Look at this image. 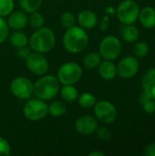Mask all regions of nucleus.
Segmentation results:
<instances>
[{
	"label": "nucleus",
	"instance_id": "obj_10",
	"mask_svg": "<svg viewBox=\"0 0 155 156\" xmlns=\"http://www.w3.org/2000/svg\"><path fill=\"white\" fill-rule=\"evenodd\" d=\"M26 68L30 72L35 75L42 76L45 75L48 70V62L45 56L39 52H33L27 56L26 58Z\"/></svg>",
	"mask_w": 155,
	"mask_h": 156
},
{
	"label": "nucleus",
	"instance_id": "obj_21",
	"mask_svg": "<svg viewBox=\"0 0 155 156\" xmlns=\"http://www.w3.org/2000/svg\"><path fill=\"white\" fill-rule=\"evenodd\" d=\"M100 62L101 56L98 52H90L87 54L83 58V64L89 69H94L98 68Z\"/></svg>",
	"mask_w": 155,
	"mask_h": 156
},
{
	"label": "nucleus",
	"instance_id": "obj_9",
	"mask_svg": "<svg viewBox=\"0 0 155 156\" xmlns=\"http://www.w3.org/2000/svg\"><path fill=\"white\" fill-rule=\"evenodd\" d=\"M34 90V84L32 81L25 77H17L14 79L10 84V90L12 94L20 100L28 99Z\"/></svg>",
	"mask_w": 155,
	"mask_h": 156
},
{
	"label": "nucleus",
	"instance_id": "obj_12",
	"mask_svg": "<svg viewBox=\"0 0 155 156\" xmlns=\"http://www.w3.org/2000/svg\"><path fill=\"white\" fill-rule=\"evenodd\" d=\"M97 128L98 122L95 117L90 115L81 116L75 122V129L81 135H90L96 132Z\"/></svg>",
	"mask_w": 155,
	"mask_h": 156
},
{
	"label": "nucleus",
	"instance_id": "obj_3",
	"mask_svg": "<svg viewBox=\"0 0 155 156\" xmlns=\"http://www.w3.org/2000/svg\"><path fill=\"white\" fill-rule=\"evenodd\" d=\"M59 83L58 77L45 75L35 82L33 93L40 100L49 101L55 98L59 92Z\"/></svg>",
	"mask_w": 155,
	"mask_h": 156
},
{
	"label": "nucleus",
	"instance_id": "obj_38",
	"mask_svg": "<svg viewBox=\"0 0 155 156\" xmlns=\"http://www.w3.org/2000/svg\"><path fill=\"white\" fill-rule=\"evenodd\" d=\"M89 156H105V154L100 151H93L89 154Z\"/></svg>",
	"mask_w": 155,
	"mask_h": 156
},
{
	"label": "nucleus",
	"instance_id": "obj_31",
	"mask_svg": "<svg viewBox=\"0 0 155 156\" xmlns=\"http://www.w3.org/2000/svg\"><path fill=\"white\" fill-rule=\"evenodd\" d=\"M96 135L97 137L101 140V141H108L111 139V133L110 132V130L106 127H100V128H97L96 130Z\"/></svg>",
	"mask_w": 155,
	"mask_h": 156
},
{
	"label": "nucleus",
	"instance_id": "obj_22",
	"mask_svg": "<svg viewBox=\"0 0 155 156\" xmlns=\"http://www.w3.org/2000/svg\"><path fill=\"white\" fill-rule=\"evenodd\" d=\"M67 112V105L61 101H55L48 105V114L53 117H61Z\"/></svg>",
	"mask_w": 155,
	"mask_h": 156
},
{
	"label": "nucleus",
	"instance_id": "obj_25",
	"mask_svg": "<svg viewBox=\"0 0 155 156\" xmlns=\"http://www.w3.org/2000/svg\"><path fill=\"white\" fill-rule=\"evenodd\" d=\"M28 23L30 24V26L33 28H40L44 26L45 24V18L44 16L40 13H38L37 11H35L33 13H31L30 16L28 17Z\"/></svg>",
	"mask_w": 155,
	"mask_h": 156
},
{
	"label": "nucleus",
	"instance_id": "obj_20",
	"mask_svg": "<svg viewBox=\"0 0 155 156\" xmlns=\"http://www.w3.org/2000/svg\"><path fill=\"white\" fill-rule=\"evenodd\" d=\"M60 95L65 101L72 102L78 99L79 92L73 85H63L60 89Z\"/></svg>",
	"mask_w": 155,
	"mask_h": 156
},
{
	"label": "nucleus",
	"instance_id": "obj_29",
	"mask_svg": "<svg viewBox=\"0 0 155 156\" xmlns=\"http://www.w3.org/2000/svg\"><path fill=\"white\" fill-rule=\"evenodd\" d=\"M8 32L9 27L7 25V22L2 16H0V44L6 40V38L8 37Z\"/></svg>",
	"mask_w": 155,
	"mask_h": 156
},
{
	"label": "nucleus",
	"instance_id": "obj_13",
	"mask_svg": "<svg viewBox=\"0 0 155 156\" xmlns=\"http://www.w3.org/2000/svg\"><path fill=\"white\" fill-rule=\"evenodd\" d=\"M28 23V17L24 11H12L8 15L7 25L14 30H21Z\"/></svg>",
	"mask_w": 155,
	"mask_h": 156
},
{
	"label": "nucleus",
	"instance_id": "obj_35",
	"mask_svg": "<svg viewBox=\"0 0 155 156\" xmlns=\"http://www.w3.org/2000/svg\"><path fill=\"white\" fill-rule=\"evenodd\" d=\"M150 100H152L151 96H150L146 91L143 90V92L141 93V95H140V97H139V102L143 105V103H145L146 101H150Z\"/></svg>",
	"mask_w": 155,
	"mask_h": 156
},
{
	"label": "nucleus",
	"instance_id": "obj_15",
	"mask_svg": "<svg viewBox=\"0 0 155 156\" xmlns=\"http://www.w3.org/2000/svg\"><path fill=\"white\" fill-rule=\"evenodd\" d=\"M138 19L142 26L145 28H153L155 27V8L152 6H145L140 9Z\"/></svg>",
	"mask_w": 155,
	"mask_h": 156
},
{
	"label": "nucleus",
	"instance_id": "obj_6",
	"mask_svg": "<svg viewBox=\"0 0 155 156\" xmlns=\"http://www.w3.org/2000/svg\"><path fill=\"white\" fill-rule=\"evenodd\" d=\"M25 117L30 122H38L48 114V105L40 99L29 100L24 106Z\"/></svg>",
	"mask_w": 155,
	"mask_h": 156
},
{
	"label": "nucleus",
	"instance_id": "obj_34",
	"mask_svg": "<svg viewBox=\"0 0 155 156\" xmlns=\"http://www.w3.org/2000/svg\"><path fill=\"white\" fill-rule=\"evenodd\" d=\"M17 54H18V56L21 58H25L26 59L27 58V56L30 54V51H29V48L26 46H25V47L17 48Z\"/></svg>",
	"mask_w": 155,
	"mask_h": 156
},
{
	"label": "nucleus",
	"instance_id": "obj_32",
	"mask_svg": "<svg viewBox=\"0 0 155 156\" xmlns=\"http://www.w3.org/2000/svg\"><path fill=\"white\" fill-rule=\"evenodd\" d=\"M143 108L146 113L153 114L155 112V100H150L143 104Z\"/></svg>",
	"mask_w": 155,
	"mask_h": 156
},
{
	"label": "nucleus",
	"instance_id": "obj_5",
	"mask_svg": "<svg viewBox=\"0 0 155 156\" xmlns=\"http://www.w3.org/2000/svg\"><path fill=\"white\" fill-rule=\"evenodd\" d=\"M82 76V69L76 62H67L58 70V79L62 85H74Z\"/></svg>",
	"mask_w": 155,
	"mask_h": 156
},
{
	"label": "nucleus",
	"instance_id": "obj_37",
	"mask_svg": "<svg viewBox=\"0 0 155 156\" xmlns=\"http://www.w3.org/2000/svg\"><path fill=\"white\" fill-rule=\"evenodd\" d=\"M106 13H107L108 15H113V14L116 13V9H115L113 6H108V7L106 8Z\"/></svg>",
	"mask_w": 155,
	"mask_h": 156
},
{
	"label": "nucleus",
	"instance_id": "obj_24",
	"mask_svg": "<svg viewBox=\"0 0 155 156\" xmlns=\"http://www.w3.org/2000/svg\"><path fill=\"white\" fill-rule=\"evenodd\" d=\"M77 100L79 101V106H81L82 108H85V109H89V108L93 107L94 104L97 102L96 97L93 94L90 93V92L82 93L81 95H79L78 97Z\"/></svg>",
	"mask_w": 155,
	"mask_h": 156
},
{
	"label": "nucleus",
	"instance_id": "obj_16",
	"mask_svg": "<svg viewBox=\"0 0 155 156\" xmlns=\"http://www.w3.org/2000/svg\"><path fill=\"white\" fill-rule=\"evenodd\" d=\"M98 68L100 76L105 80H111L117 76V67L111 60L101 61Z\"/></svg>",
	"mask_w": 155,
	"mask_h": 156
},
{
	"label": "nucleus",
	"instance_id": "obj_26",
	"mask_svg": "<svg viewBox=\"0 0 155 156\" xmlns=\"http://www.w3.org/2000/svg\"><path fill=\"white\" fill-rule=\"evenodd\" d=\"M149 45L144 41L137 42L133 47V53L137 58H144L149 53Z\"/></svg>",
	"mask_w": 155,
	"mask_h": 156
},
{
	"label": "nucleus",
	"instance_id": "obj_17",
	"mask_svg": "<svg viewBox=\"0 0 155 156\" xmlns=\"http://www.w3.org/2000/svg\"><path fill=\"white\" fill-rule=\"evenodd\" d=\"M143 90L146 91L153 100H155V68L149 69L142 80Z\"/></svg>",
	"mask_w": 155,
	"mask_h": 156
},
{
	"label": "nucleus",
	"instance_id": "obj_1",
	"mask_svg": "<svg viewBox=\"0 0 155 156\" xmlns=\"http://www.w3.org/2000/svg\"><path fill=\"white\" fill-rule=\"evenodd\" d=\"M88 44L89 35L81 27H69L63 36V46L69 53H80L87 48Z\"/></svg>",
	"mask_w": 155,
	"mask_h": 156
},
{
	"label": "nucleus",
	"instance_id": "obj_19",
	"mask_svg": "<svg viewBox=\"0 0 155 156\" xmlns=\"http://www.w3.org/2000/svg\"><path fill=\"white\" fill-rule=\"evenodd\" d=\"M8 39H9L10 44L16 48L27 46V44H28L27 37L23 32H21L20 30H16L15 32H13L9 36Z\"/></svg>",
	"mask_w": 155,
	"mask_h": 156
},
{
	"label": "nucleus",
	"instance_id": "obj_11",
	"mask_svg": "<svg viewBox=\"0 0 155 156\" xmlns=\"http://www.w3.org/2000/svg\"><path fill=\"white\" fill-rule=\"evenodd\" d=\"M140 68V64L136 57L128 56L123 58L117 66V74L125 80L133 78Z\"/></svg>",
	"mask_w": 155,
	"mask_h": 156
},
{
	"label": "nucleus",
	"instance_id": "obj_27",
	"mask_svg": "<svg viewBox=\"0 0 155 156\" xmlns=\"http://www.w3.org/2000/svg\"><path fill=\"white\" fill-rule=\"evenodd\" d=\"M60 23L62 25L63 27L65 28H69V27H72L75 26V23H76V17L74 16V14H72L71 12H64L62 15H61V17H60Z\"/></svg>",
	"mask_w": 155,
	"mask_h": 156
},
{
	"label": "nucleus",
	"instance_id": "obj_30",
	"mask_svg": "<svg viewBox=\"0 0 155 156\" xmlns=\"http://www.w3.org/2000/svg\"><path fill=\"white\" fill-rule=\"evenodd\" d=\"M11 154V146L8 141L0 136V156H8Z\"/></svg>",
	"mask_w": 155,
	"mask_h": 156
},
{
	"label": "nucleus",
	"instance_id": "obj_8",
	"mask_svg": "<svg viewBox=\"0 0 155 156\" xmlns=\"http://www.w3.org/2000/svg\"><path fill=\"white\" fill-rule=\"evenodd\" d=\"M94 114L100 122L110 124L116 121L118 112L113 103L109 101H100L94 104Z\"/></svg>",
	"mask_w": 155,
	"mask_h": 156
},
{
	"label": "nucleus",
	"instance_id": "obj_36",
	"mask_svg": "<svg viewBox=\"0 0 155 156\" xmlns=\"http://www.w3.org/2000/svg\"><path fill=\"white\" fill-rule=\"evenodd\" d=\"M109 21H110L109 16H105L102 18L101 22H100V28L101 30H106V29L108 28V26H109Z\"/></svg>",
	"mask_w": 155,
	"mask_h": 156
},
{
	"label": "nucleus",
	"instance_id": "obj_4",
	"mask_svg": "<svg viewBox=\"0 0 155 156\" xmlns=\"http://www.w3.org/2000/svg\"><path fill=\"white\" fill-rule=\"evenodd\" d=\"M140 7L134 0H123L116 9L118 19L123 25L134 24L139 16Z\"/></svg>",
	"mask_w": 155,
	"mask_h": 156
},
{
	"label": "nucleus",
	"instance_id": "obj_23",
	"mask_svg": "<svg viewBox=\"0 0 155 156\" xmlns=\"http://www.w3.org/2000/svg\"><path fill=\"white\" fill-rule=\"evenodd\" d=\"M42 1L43 0H19V5L24 12L31 14L38 10Z\"/></svg>",
	"mask_w": 155,
	"mask_h": 156
},
{
	"label": "nucleus",
	"instance_id": "obj_2",
	"mask_svg": "<svg viewBox=\"0 0 155 156\" xmlns=\"http://www.w3.org/2000/svg\"><path fill=\"white\" fill-rule=\"evenodd\" d=\"M30 48L39 53L49 52L55 46L56 36L52 29L49 27H40L37 28L28 39Z\"/></svg>",
	"mask_w": 155,
	"mask_h": 156
},
{
	"label": "nucleus",
	"instance_id": "obj_33",
	"mask_svg": "<svg viewBox=\"0 0 155 156\" xmlns=\"http://www.w3.org/2000/svg\"><path fill=\"white\" fill-rule=\"evenodd\" d=\"M144 155L146 156H155V143L149 144L144 149Z\"/></svg>",
	"mask_w": 155,
	"mask_h": 156
},
{
	"label": "nucleus",
	"instance_id": "obj_28",
	"mask_svg": "<svg viewBox=\"0 0 155 156\" xmlns=\"http://www.w3.org/2000/svg\"><path fill=\"white\" fill-rule=\"evenodd\" d=\"M15 7L14 0H0V16H7Z\"/></svg>",
	"mask_w": 155,
	"mask_h": 156
},
{
	"label": "nucleus",
	"instance_id": "obj_14",
	"mask_svg": "<svg viewBox=\"0 0 155 156\" xmlns=\"http://www.w3.org/2000/svg\"><path fill=\"white\" fill-rule=\"evenodd\" d=\"M78 22L82 28L90 29L96 27L98 23V16L92 10L85 9L79 13Z\"/></svg>",
	"mask_w": 155,
	"mask_h": 156
},
{
	"label": "nucleus",
	"instance_id": "obj_7",
	"mask_svg": "<svg viewBox=\"0 0 155 156\" xmlns=\"http://www.w3.org/2000/svg\"><path fill=\"white\" fill-rule=\"evenodd\" d=\"M100 54L101 58L108 60L116 59L122 53V45L121 40L115 36H107L100 43Z\"/></svg>",
	"mask_w": 155,
	"mask_h": 156
},
{
	"label": "nucleus",
	"instance_id": "obj_18",
	"mask_svg": "<svg viewBox=\"0 0 155 156\" xmlns=\"http://www.w3.org/2000/svg\"><path fill=\"white\" fill-rule=\"evenodd\" d=\"M122 37L125 41L129 43H132V42H135L139 38L140 31L138 27L133 26V24L125 25L122 29Z\"/></svg>",
	"mask_w": 155,
	"mask_h": 156
}]
</instances>
